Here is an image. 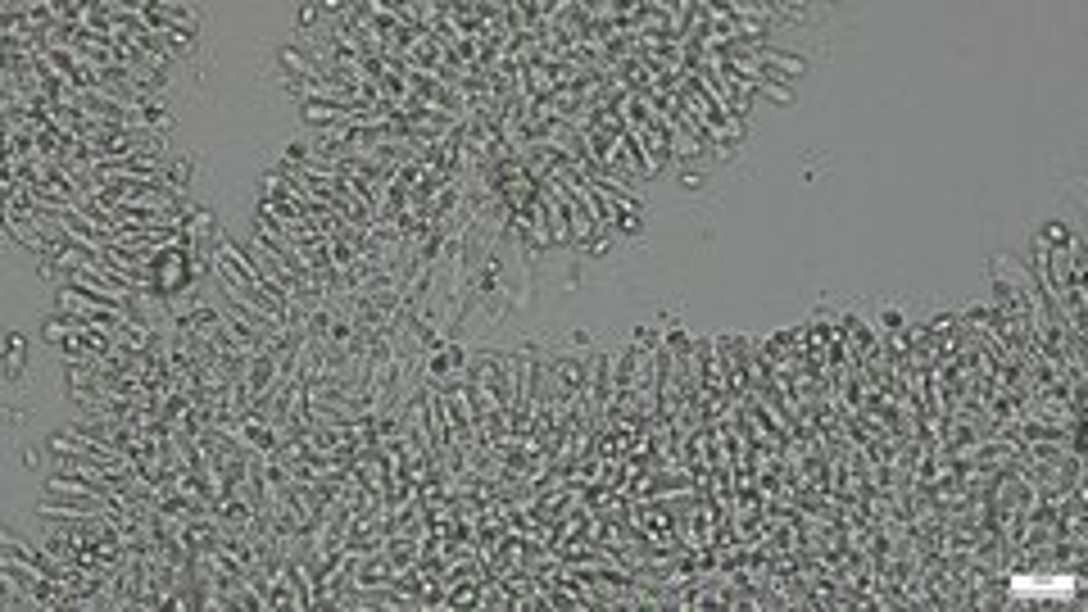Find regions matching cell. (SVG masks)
<instances>
[{
    "mask_svg": "<svg viewBox=\"0 0 1088 612\" xmlns=\"http://www.w3.org/2000/svg\"><path fill=\"white\" fill-rule=\"evenodd\" d=\"M68 277H73V286H82V291H91V295H109V300H136V295H141L127 277H118L109 263H82V268H68Z\"/></svg>",
    "mask_w": 1088,
    "mask_h": 612,
    "instance_id": "6da1fadb",
    "label": "cell"
},
{
    "mask_svg": "<svg viewBox=\"0 0 1088 612\" xmlns=\"http://www.w3.org/2000/svg\"><path fill=\"white\" fill-rule=\"evenodd\" d=\"M23 359H28V340L10 336V340H5V368H0V381H19Z\"/></svg>",
    "mask_w": 1088,
    "mask_h": 612,
    "instance_id": "7a4b0ae2",
    "label": "cell"
}]
</instances>
